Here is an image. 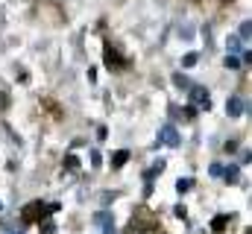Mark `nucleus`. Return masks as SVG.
Instances as JSON below:
<instances>
[{"instance_id":"nucleus-1","label":"nucleus","mask_w":252,"mask_h":234,"mask_svg":"<svg viewBox=\"0 0 252 234\" xmlns=\"http://www.w3.org/2000/svg\"><path fill=\"white\" fill-rule=\"evenodd\" d=\"M188 100H190V106H193V109H202V112H208V109H211V97H208V91H205L202 85H193V82H190Z\"/></svg>"},{"instance_id":"nucleus-2","label":"nucleus","mask_w":252,"mask_h":234,"mask_svg":"<svg viewBox=\"0 0 252 234\" xmlns=\"http://www.w3.org/2000/svg\"><path fill=\"white\" fill-rule=\"evenodd\" d=\"M158 144L179 146V144H182V138H179V129H176L173 123H164V126H161V132H158Z\"/></svg>"},{"instance_id":"nucleus-3","label":"nucleus","mask_w":252,"mask_h":234,"mask_svg":"<svg viewBox=\"0 0 252 234\" xmlns=\"http://www.w3.org/2000/svg\"><path fill=\"white\" fill-rule=\"evenodd\" d=\"M94 226H100L103 234H118L115 232V217H112V211H97V214H94Z\"/></svg>"},{"instance_id":"nucleus-4","label":"nucleus","mask_w":252,"mask_h":234,"mask_svg":"<svg viewBox=\"0 0 252 234\" xmlns=\"http://www.w3.org/2000/svg\"><path fill=\"white\" fill-rule=\"evenodd\" d=\"M244 112H247V103H244V97H229L226 100V115L229 117H244Z\"/></svg>"},{"instance_id":"nucleus-5","label":"nucleus","mask_w":252,"mask_h":234,"mask_svg":"<svg viewBox=\"0 0 252 234\" xmlns=\"http://www.w3.org/2000/svg\"><path fill=\"white\" fill-rule=\"evenodd\" d=\"M38 214H47V205H44V202H30V205L24 208L21 220H24V223H32V220H38Z\"/></svg>"},{"instance_id":"nucleus-6","label":"nucleus","mask_w":252,"mask_h":234,"mask_svg":"<svg viewBox=\"0 0 252 234\" xmlns=\"http://www.w3.org/2000/svg\"><path fill=\"white\" fill-rule=\"evenodd\" d=\"M226 50H229V56H238V53L244 50V41H241V38H235V35H229V41H226Z\"/></svg>"},{"instance_id":"nucleus-7","label":"nucleus","mask_w":252,"mask_h":234,"mask_svg":"<svg viewBox=\"0 0 252 234\" xmlns=\"http://www.w3.org/2000/svg\"><path fill=\"white\" fill-rule=\"evenodd\" d=\"M126 161H129V152H126V149H121V152H115V155H112V167H115V170H118V167H124Z\"/></svg>"},{"instance_id":"nucleus-8","label":"nucleus","mask_w":252,"mask_h":234,"mask_svg":"<svg viewBox=\"0 0 252 234\" xmlns=\"http://www.w3.org/2000/svg\"><path fill=\"white\" fill-rule=\"evenodd\" d=\"M161 170H164V161H156V164H153V167H150V170H147V181H153V178H156V176L161 173Z\"/></svg>"},{"instance_id":"nucleus-9","label":"nucleus","mask_w":252,"mask_h":234,"mask_svg":"<svg viewBox=\"0 0 252 234\" xmlns=\"http://www.w3.org/2000/svg\"><path fill=\"white\" fill-rule=\"evenodd\" d=\"M173 85H179V88H185V91H188V88H190V79L185 76V73H176V76H173Z\"/></svg>"},{"instance_id":"nucleus-10","label":"nucleus","mask_w":252,"mask_h":234,"mask_svg":"<svg viewBox=\"0 0 252 234\" xmlns=\"http://www.w3.org/2000/svg\"><path fill=\"white\" fill-rule=\"evenodd\" d=\"M223 64H226V70H241V58L238 56H226Z\"/></svg>"},{"instance_id":"nucleus-11","label":"nucleus","mask_w":252,"mask_h":234,"mask_svg":"<svg viewBox=\"0 0 252 234\" xmlns=\"http://www.w3.org/2000/svg\"><path fill=\"white\" fill-rule=\"evenodd\" d=\"M190 187H193V178H179V181H176V190H179V193H188Z\"/></svg>"},{"instance_id":"nucleus-12","label":"nucleus","mask_w":252,"mask_h":234,"mask_svg":"<svg viewBox=\"0 0 252 234\" xmlns=\"http://www.w3.org/2000/svg\"><path fill=\"white\" fill-rule=\"evenodd\" d=\"M223 176H226V181H229V184H235V181H238V167H235V164H232V167H229V170H223Z\"/></svg>"},{"instance_id":"nucleus-13","label":"nucleus","mask_w":252,"mask_h":234,"mask_svg":"<svg viewBox=\"0 0 252 234\" xmlns=\"http://www.w3.org/2000/svg\"><path fill=\"white\" fill-rule=\"evenodd\" d=\"M229 220H232V217H229V214H223V217H217V220L211 223V229H214V232H220V229H223V226H226Z\"/></svg>"},{"instance_id":"nucleus-14","label":"nucleus","mask_w":252,"mask_h":234,"mask_svg":"<svg viewBox=\"0 0 252 234\" xmlns=\"http://www.w3.org/2000/svg\"><path fill=\"white\" fill-rule=\"evenodd\" d=\"M196 53H185V56H182V64H185V67H193V64H196Z\"/></svg>"},{"instance_id":"nucleus-15","label":"nucleus","mask_w":252,"mask_h":234,"mask_svg":"<svg viewBox=\"0 0 252 234\" xmlns=\"http://www.w3.org/2000/svg\"><path fill=\"white\" fill-rule=\"evenodd\" d=\"M238 32H241V41H247V38H250V21H244Z\"/></svg>"},{"instance_id":"nucleus-16","label":"nucleus","mask_w":252,"mask_h":234,"mask_svg":"<svg viewBox=\"0 0 252 234\" xmlns=\"http://www.w3.org/2000/svg\"><path fill=\"white\" fill-rule=\"evenodd\" d=\"M208 176H214V178L223 176V164H211V167H208Z\"/></svg>"},{"instance_id":"nucleus-17","label":"nucleus","mask_w":252,"mask_h":234,"mask_svg":"<svg viewBox=\"0 0 252 234\" xmlns=\"http://www.w3.org/2000/svg\"><path fill=\"white\" fill-rule=\"evenodd\" d=\"M76 164H79L76 155H67V158H64V167H67V170H76Z\"/></svg>"},{"instance_id":"nucleus-18","label":"nucleus","mask_w":252,"mask_h":234,"mask_svg":"<svg viewBox=\"0 0 252 234\" xmlns=\"http://www.w3.org/2000/svg\"><path fill=\"white\" fill-rule=\"evenodd\" d=\"M182 115H185V120H193V117H196V109H193V106H185Z\"/></svg>"},{"instance_id":"nucleus-19","label":"nucleus","mask_w":252,"mask_h":234,"mask_svg":"<svg viewBox=\"0 0 252 234\" xmlns=\"http://www.w3.org/2000/svg\"><path fill=\"white\" fill-rule=\"evenodd\" d=\"M100 161H103V155H100L97 149H91V164H94V167H100Z\"/></svg>"},{"instance_id":"nucleus-20","label":"nucleus","mask_w":252,"mask_h":234,"mask_svg":"<svg viewBox=\"0 0 252 234\" xmlns=\"http://www.w3.org/2000/svg\"><path fill=\"white\" fill-rule=\"evenodd\" d=\"M179 35H182V38H190V35H193V27H182Z\"/></svg>"},{"instance_id":"nucleus-21","label":"nucleus","mask_w":252,"mask_h":234,"mask_svg":"<svg viewBox=\"0 0 252 234\" xmlns=\"http://www.w3.org/2000/svg\"><path fill=\"white\" fill-rule=\"evenodd\" d=\"M56 232V229H53V223H44V226H41V234H53Z\"/></svg>"},{"instance_id":"nucleus-22","label":"nucleus","mask_w":252,"mask_h":234,"mask_svg":"<svg viewBox=\"0 0 252 234\" xmlns=\"http://www.w3.org/2000/svg\"><path fill=\"white\" fill-rule=\"evenodd\" d=\"M235 149H238V141H235V138H232V141H229V144H226V152H235Z\"/></svg>"},{"instance_id":"nucleus-23","label":"nucleus","mask_w":252,"mask_h":234,"mask_svg":"<svg viewBox=\"0 0 252 234\" xmlns=\"http://www.w3.org/2000/svg\"><path fill=\"white\" fill-rule=\"evenodd\" d=\"M0 211H3V202H0Z\"/></svg>"}]
</instances>
